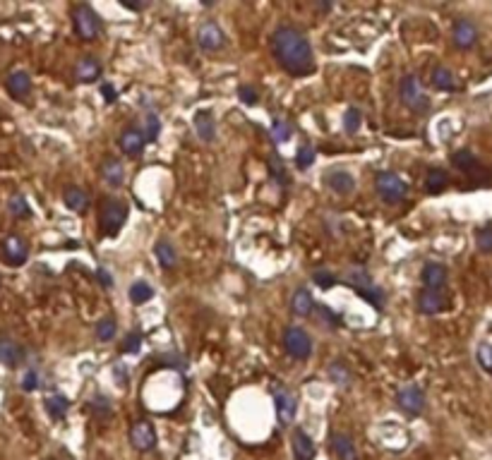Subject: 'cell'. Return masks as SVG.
Segmentation results:
<instances>
[{"mask_svg":"<svg viewBox=\"0 0 492 460\" xmlns=\"http://www.w3.org/2000/svg\"><path fill=\"white\" fill-rule=\"evenodd\" d=\"M271 51L284 70L291 75H310L315 70L312 46L303 31L296 27H279L271 34Z\"/></svg>","mask_w":492,"mask_h":460,"instance_id":"6da1fadb","label":"cell"},{"mask_svg":"<svg viewBox=\"0 0 492 460\" xmlns=\"http://www.w3.org/2000/svg\"><path fill=\"white\" fill-rule=\"evenodd\" d=\"M375 187H377V195L382 197L387 204H396L401 200H406L408 195V185L404 180H401L396 172H380V175L375 177Z\"/></svg>","mask_w":492,"mask_h":460,"instance_id":"7a4b0ae2","label":"cell"},{"mask_svg":"<svg viewBox=\"0 0 492 460\" xmlns=\"http://www.w3.org/2000/svg\"><path fill=\"white\" fill-rule=\"evenodd\" d=\"M72 22H75V31L80 34V39L85 41H94L99 34H101V19L99 15L94 12V8L89 5H77L75 12H72Z\"/></svg>","mask_w":492,"mask_h":460,"instance_id":"3957f363","label":"cell"},{"mask_svg":"<svg viewBox=\"0 0 492 460\" xmlns=\"http://www.w3.org/2000/svg\"><path fill=\"white\" fill-rule=\"evenodd\" d=\"M401 101L406 103L411 111H427L430 106V98H427L425 89H423L421 80L416 75H408L404 82H401Z\"/></svg>","mask_w":492,"mask_h":460,"instance_id":"277c9868","label":"cell"},{"mask_svg":"<svg viewBox=\"0 0 492 460\" xmlns=\"http://www.w3.org/2000/svg\"><path fill=\"white\" fill-rule=\"evenodd\" d=\"M286 353L296 360H307L312 355V338L300 326H289L284 336Z\"/></svg>","mask_w":492,"mask_h":460,"instance_id":"5b68a950","label":"cell"},{"mask_svg":"<svg viewBox=\"0 0 492 460\" xmlns=\"http://www.w3.org/2000/svg\"><path fill=\"white\" fill-rule=\"evenodd\" d=\"M125 218H128V206L118 200L108 202L101 211V230L106 235H116L118 230L123 228Z\"/></svg>","mask_w":492,"mask_h":460,"instance_id":"8992f818","label":"cell"},{"mask_svg":"<svg viewBox=\"0 0 492 460\" xmlns=\"http://www.w3.org/2000/svg\"><path fill=\"white\" fill-rule=\"evenodd\" d=\"M197 44H200L202 51L207 53H214V51H221L223 44H226V36H223L221 27L217 22H204L200 29H197Z\"/></svg>","mask_w":492,"mask_h":460,"instance_id":"52a82bcc","label":"cell"},{"mask_svg":"<svg viewBox=\"0 0 492 460\" xmlns=\"http://www.w3.org/2000/svg\"><path fill=\"white\" fill-rule=\"evenodd\" d=\"M130 443H133L135 451L146 453L156 448V430L149 425V422H137L130 430Z\"/></svg>","mask_w":492,"mask_h":460,"instance_id":"ba28073f","label":"cell"},{"mask_svg":"<svg viewBox=\"0 0 492 460\" xmlns=\"http://www.w3.org/2000/svg\"><path fill=\"white\" fill-rule=\"evenodd\" d=\"M396 402L399 407L408 415H421L425 410V393H423L418 386H404V389L396 393Z\"/></svg>","mask_w":492,"mask_h":460,"instance_id":"9c48e42d","label":"cell"},{"mask_svg":"<svg viewBox=\"0 0 492 460\" xmlns=\"http://www.w3.org/2000/svg\"><path fill=\"white\" fill-rule=\"evenodd\" d=\"M449 307V297L444 295L442 290H423L421 297H418V310L423 315H437V312H444Z\"/></svg>","mask_w":492,"mask_h":460,"instance_id":"30bf717a","label":"cell"},{"mask_svg":"<svg viewBox=\"0 0 492 460\" xmlns=\"http://www.w3.org/2000/svg\"><path fill=\"white\" fill-rule=\"evenodd\" d=\"M276 417H279L281 425H291L296 420V412H298V400L291 391H276Z\"/></svg>","mask_w":492,"mask_h":460,"instance_id":"8fae6325","label":"cell"},{"mask_svg":"<svg viewBox=\"0 0 492 460\" xmlns=\"http://www.w3.org/2000/svg\"><path fill=\"white\" fill-rule=\"evenodd\" d=\"M3 257L8 264H12V266H22L24 261H27L29 257V249H27V242L24 240H19V238H8L5 240V245H3Z\"/></svg>","mask_w":492,"mask_h":460,"instance_id":"7c38bea8","label":"cell"},{"mask_svg":"<svg viewBox=\"0 0 492 460\" xmlns=\"http://www.w3.org/2000/svg\"><path fill=\"white\" fill-rule=\"evenodd\" d=\"M5 87H8L10 96L19 98V101H22V98L29 96V91H31V77L24 70H15V72H10V75H8V80H5Z\"/></svg>","mask_w":492,"mask_h":460,"instance_id":"4fadbf2b","label":"cell"},{"mask_svg":"<svg viewBox=\"0 0 492 460\" xmlns=\"http://www.w3.org/2000/svg\"><path fill=\"white\" fill-rule=\"evenodd\" d=\"M332 451L337 460H358V448H355L353 439L343 432L332 434Z\"/></svg>","mask_w":492,"mask_h":460,"instance_id":"5bb4252c","label":"cell"},{"mask_svg":"<svg viewBox=\"0 0 492 460\" xmlns=\"http://www.w3.org/2000/svg\"><path fill=\"white\" fill-rule=\"evenodd\" d=\"M24 360V348L19 343H15L12 338H0V364L8 367H19Z\"/></svg>","mask_w":492,"mask_h":460,"instance_id":"9a60e30c","label":"cell"},{"mask_svg":"<svg viewBox=\"0 0 492 460\" xmlns=\"http://www.w3.org/2000/svg\"><path fill=\"white\" fill-rule=\"evenodd\" d=\"M291 446H293V456H296V460H312L315 458V453H317L315 441H312V439L307 436L303 430L293 432Z\"/></svg>","mask_w":492,"mask_h":460,"instance_id":"2e32d148","label":"cell"},{"mask_svg":"<svg viewBox=\"0 0 492 460\" xmlns=\"http://www.w3.org/2000/svg\"><path fill=\"white\" fill-rule=\"evenodd\" d=\"M475 39H478V29H475L473 22H468V19H459L457 24H454V44H457V48H470V46L475 44Z\"/></svg>","mask_w":492,"mask_h":460,"instance_id":"e0dca14e","label":"cell"},{"mask_svg":"<svg viewBox=\"0 0 492 460\" xmlns=\"http://www.w3.org/2000/svg\"><path fill=\"white\" fill-rule=\"evenodd\" d=\"M144 144H146V134L135 127L125 130V132L120 134V149H123L128 156H139L144 151Z\"/></svg>","mask_w":492,"mask_h":460,"instance_id":"ac0fdd59","label":"cell"},{"mask_svg":"<svg viewBox=\"0 0 492 460\" xmlns=\"http://www.w3.org/2000/svg\"><path fill=\"white\" fill-rule=\"evenodd\" d=\"M327 187L337 195H350L355 190V177L346 170H332L327 175Z\"/></svg>","mask_w":492,"mask_h":460,"instance_id":"d6986e66","label":"cell"},{"mask_svg":"<svg viewBox=\"0 0 492 460\" xmlns=\"http://www.w3.org/2000/svg\"><path fill=\"white\" fill-rule=\"evenodd\" d=\"M423 283H425L430 290H439V288L447 285V269L437 261H430L423 269Z\"/></svg>","mask_w":492,"mask_h":460,"instance_id":"ffe728a7","label":"cell"},{"mask_svg":"<svg viewBox=\"0 0 492 460\" xmlns=\"http://www.w3.org/2000/svg\"><path fill=\"white\" fill-rule=\"evenodd\" d=\"M75 77L80 82H85V85L99 80V77H101V62H99L96 57H89V55L82 57V60L75 65Z\"/></svg>","mask_w":492,"mask_h":460,"instance_id":"44dd1931","label":"cell"},{"mask_svg":"<svg viewBox=\"0 0 492 460\" xmlns=\"http://www.w3.org/2000/svg\"><path fill=\"white\" fill-rule=\"evenodd\" d=\"M101 175H103V182H106L108 187H120L125 182V168H123V163H120L118 159L103 161Z\"/></svg>","mask_w":492,"mask_h":460,"instance_id":"7402d4cb","label":"cell"},{"mask_svg":"<svg viewBox=\"0 0 492 460\" xmlns=\"http://www.w3.org/2000/svg\"><path fill=\"white\" fill-rule=\"evenodd\" d=\"M343 283H348L350 288H355V290H358V295H363V292H368V290H373V288H375L373 278H370L365 269H348L346 274H343Z\"/></svg>","mask_w":492,"mask_h":460,"instance_id":"603a6c76","label":"cell"},{"mask_svg":"<svg viewBox=\"0 0 492 460\" xmlns=\"http://www.w3.org/2000/svg\"><path fill=\"white\" fill-rule=\"evenodd\" d=\"M195 130L202 142H214V139H217V123H214L209 111H200L195 115Z\"/></svg>","mask_w":492,"mask_h":460,"instance_id":"cb8c5ba5","label":"cell"},{"mask_svg":"<svg viewBox=\"0 0 492 460\" xmlns=\"http://www.w3.org/2000/svg\"><path fill=\"white\" fill-rule=\"evenodd\" d=\"M291 307L298 317H307L312 312V307H315V300H312V295L305 290V288H298V290L293 292Z\"/></svg>","mask_w":492,"mask_h":460,"instance_id":"d4e9b609","label":"cell"},{"mask_svg":"<svg viewBox=\"0 0 492 460\" xmlns=\"http://www.w3.org/2000/svg\"><path fill=\"white\" fill-rule=\"evenodd\" d=\"M154 254H156V259H159V264L164 266V269H173V266L178 264V252H176V247L169 242V240H159L156 247H154Z\"/></svg>","mask_w":492,"mask_h":460,"instance_id":"484cf974","label":"cell"},{"mask_svg":"<svg viewBox=\"0 0 492 460\" xmlns=\"http://www.w3.org/2000/svg\"><path fill=\"white\" fill-rule=\"evenodd\" d=\"M62 202H65V206L70 209V211H85L87 204H89V197L80 190V187H67V190L62 192Z\"/></svg>","mask_w":492,"mask_h":460,"instance_id":"4316f807","label":"cell"},{"mask_svg":"<svg viewBox=\"0 0 492 460\" xmlns=\"http://www.w3.org/2000/svg\"><path fill=\"white\" fill-rule=\"evenodd\" d=\"M67 410H70V400H67L65 396L51 393L49 398H46V412H49L53 420H62V417L67 415Z\"/></svg>","mask_w":492,"mask_h":460,"instance_id":"83f0119b","label":"cell"},{"mask_svg":"<svg viewBox=\"0 0 492 460\" xmlns=\"http://www.w3.org/2000/svg\"><path fill=\"white\" fill-rule=\"evenodd\" d=\"M432 85L439 91H454L457 89V80H454V72L449 67H437L432 72Z\"/></svg>","mask_w":492,"mask_h":460,"instance_id":"f1b7e54d","label":"cell"},{"mask_svg":"<svg viewBox=\"0 0 492 460\" xmlns=\"http://www.w3.org/2000/svg\"><path fill=\"white\" fill-rule=\"evenodd\" d=\"M447 185H449V175H447L444 170L432 168L430 172H427V177H425V190L430 192V195H439V192H442Z\"/></svg>","mask_w":492,"mask_h":460,"instance_id":"f546056e","label":"cell"},{"mask_svg":"<svg viewBox=\"0 0 492 460\" xmlns=\"http://www.w3.org/2000/svg\"><path fill=\"white\" fill-rule=\"evenodd\" d=\"M130 302H135V305H144V302H149L151 297H154V288L149 283H144V281H137V283L130 285Z\"/></svg>","mask_w":492,"mask_h":460,"instance_id":"4dcf8cb0","label":"cell"},{"mask_svg":"<svg viewBox=\"0 0 492 460\" xmlns=\"http://www.w3.org/2000/svg\"><path fill=\"white\" fill-rule=\"evenodd\" d=\"M269 172L279 185H289V172H286V166L281 161L279 154H271L269 156Z\"/></svg>","mask_w":492,"mask_h":460,"instance_id":"1f68e13d","label":"cell"},{"mask_svg":"<svg viewBox=\"0 0 492 460\" xmlns=\"http://www.w3.org/2000/svg\"><path fill=\"white\" fill-rule=\"evenodd\" d=\"M8 209H10V213H12V216H17V218H29L31 216V206H29V202L24 200V195H12V197H10Z\"/></svg>","mask_w":492,"mask_h":460,"instance_id":"d6a6232c","label":"cell"},{"mask_svg":"<svg viewBox=\"0 0 492 460\" xmlns=\"http://www.w3.org/2000/svg\"><path fill=\"white\" fill-rule=\"evenodd\" d=\"M452 163L457 166L459 170H470V168H475V163H478V159H475L473 151H468V149H459V151H454Z\"/></svg>","mask_w":492,"mask_h":460,"instance_id":"836d02e7","label":"cell"},{"mask_svg":"<svg viewBox=\"0 0 492 460\" xmlns=\"http://www.w3.org/2000/svg\"><path fill=\"white\" fill-rule=\"evenodd\" d=\"M271 137H274L276 144H284L293 137V125L289 120H274V127H271Z\"/></svg>","mask_w":492,"mask_h":460,"instance_id":"e575fe53","label":"cell"},{"mask_svg":"<svg viewBox=\"0 0 492 460\" xmlns=\"http://www.w3.org/2000/svg\"><path fill=\"white\" fill-rule=\"evenodd\" d=\"M116 331H118V326H116V321H113L111 317L101 319V321L96 324V338H99V341H103V343L113 341V336H116Z\"/></svg>","mask_w":492,"mask_h":460,"instance_id":"d590c367","label":"cell"},{"mask_svg":"<svg viewBox=\"0 0 492 460\" xmlns=\"http://www.w3.org/2000/svg\"><path fill=\"white\" fill-rule=\"evenodd\" d=\"M315 163V149H312L310 144H303L300 149H298V156H296V166L300 170L310 168V166Z\"/></svg>","mask_w":492,"mask_h":460,"instance_id":"8d00e7d4","label":"cell"},{"mask_svg":"<svg viewBox=\"0 0 492 460\" xmlns=\"http://www.w3.org/2000/svg\"><path fill=\"white\" fill-rule=\"evenodd\" d=\"M475 357H478L480 367L488 374H492V343H480L478 350H475Z\"/></svg>","mask_w":492,"mask_h":460,"instance_id":"74e56055","label":"cell"},{"mask_svg":"<svg viewBox=\"0 0 492 460\" xmlns=\"http://www.w3.org/2000/svg\"><path fill=\"white\" fill-rule=\"evenodd\" d=\"M329 376H332L334 384L341 386V389H346V386L350 384V374H348V369L343 367V364H339V362H334L332 367H329Z\"/></svg>","mask_w":492,"mask_h":460,"instance_id":"f35d334b","label":"cell"},{"mask_svg":"<svg viewBox=\"0 0 492 460\" xmlns=\"http://www.w3.org/2000/svg\"><path fill=\"white\" fill-rule=\"evenodd\" d=\"M475 245H478L480 252L492 254V226H485L478 230V235H475Z\"/></svg>","mask_w":492,"mask_h":460,"instance_id":"ab89813d","label":"cell"},{"mask_svg":"<svg viewBox=\"0 0 492 460\" xmlns=\"http://www.w3.org/2000/svg\"><path fill=\"white\" fill-rule=\"evenodd\" d=\"M360 123H363V118H360V111H358V108H348L346 115H343V130L353 134V132H358Z\"/></svg>","mask_w":492,"mask_h":460,"instance_id":"60d3db41","label":"cell"},{"mask_svg":"<svg viewBox=\"0 0 492 460\" xmlns=\"http://www.w3.org/2000/svg\"><path fill=\"white\" fill-rule=\"evenodd\" d=\"M92 410H94V415H99V417H108L113 412V405L106 396H96V398H92Z\"/></svg>","mask_w":492,"mask_h":460,"instance_id":"b9f144b4","label":"cell"},{"mask_svg":"<svg viewBox=\"0 0 492 460\" xmlns=\"http://www.w3.org/2000/svg\"><path fill=\"white\" fill-rule=\"evenodd\" d=\"M238 96H240V101H243L245 106H255L257 98H260V94H257V89L255 87L243 85V87H238Z\"/></svg>","mask_w":492,"mask_h":460,"instance_id":"7bdbcfd3","label":"cell"},{"mask_svg":"<svg viewBox=\"0 0 492 460\" xmlns=\"http://www.w3.org/2000/svg\"><path fill=\"white\" fill-rule=\"evenodd\" d=\"M139 345H142V333H137V331H135V333H130V336L128 338H125V341H123V353H139Z\"/></svg>","mask_w":492,"mask_h":460,"instance_id":"ee69618b","label":"cell"},{"mask_svg":"<svg viewBox=\"0 0 492 460\" xmlns=\"http://www.w3.org/2000/svg\"><path fill=\"white\" fill-rule=\"evenodd\" d=\"M312 278H315V283L319 285V288H332L334 283H337V276L332 274V271H315V276H312Z\"/></svg>","mask_w":492,"mask_h":460,"instance_id":"f6af8a7d","label":"cell"},{"mask_svg":"<svg viewBox=\"0 0 492 460\" xmlns=\"http://www.w3.org/2000/svg\"><path fill=\"white\" fill-rule=\"evenodd\" d=\"M159 132H161L159 118L149 113V115H146V139H156V137H159Z\"/></svg>","mask_w":492,"mask_h":460,"instance_id":"bcb514c9","label":"cell"},{"mask_svg":"<svg viewBox=\"0 0 492 460\" xmlns=\"http://www.w3.org/2000/svg\"><path fill=\"white\" fill-rule=\"evenodd\" d=\"M22 389L24 391L39 389V372H36V369H27V374L22 376Z\"/></svg>","mask_w":492,"mask_h":460,"instance_id":"7dc6e473","label":"cell"},{"mask_svg":"<svg viewBox=\"0 0 492 460\" xmlns=\"http://www.w3.org/2000/svg\"><path fill=\"white\" fill-rule=\"evenodd\" d=\"M101 94H103V98H106L108 103H113L118 98V91H116V87L113 85H101Z\"/></svg>","mask_w":492,"mask_h":460,"instance_id":"c3c4849f","label":"cell"},{"mask_svg":"<svg viewBox=\"0 0 492 460\" xmlns=\"http://www.w3.org/2000/svg\"><path fill=\"white\" fill-rule=\"evenodd\" d=\"M120 3H123L128 10H144L146 8L144 0H120Z\"/></svg>","mask_w":492,"mask_h":460,"instance_id":"681fc988","label":"cell"},{"mask_svg":"<svg viewBox=\"0 0 492 460\" xmlns=\"http://www.w3.org/2000/svg\"><path fill=\"white\" fill-rule=\"evenodd\" d=\"M96 278L101 281L103 285H113V278H111V274H108L106 269H99V271H96Z\"/></svg>","mask_w":492,"mask_h":460,"instance_id":"f907efd6","label":"cell"},{"mask_svg":"<svg viewBox=\"0 0 492 460\" xmlns=\"http://www.w3.org/2000/svg\"><path fill=\"white\" fill-rule=\"evenodd\" d=\"M322 319H324V321H329V324H332V326H339V319L334 317L332 312L327 310V307H322Z\"/></svg>","mask_w":492,"mask_h":460,"instance_id":"816d5d0a","label":"cell"},{"mask_svg":"<svg viewBox=\"0 0 492 460\" xmlns=\"http://www.w3.org/2000/svg\"><path fill=\"white\" fill-rule=\"evenodd\" d=\"M116 374H118L120 386H125V369H123V364H118V367H116Z\"/></svg>","mask_w":492,"mask_h":460,"instance_id":"f5cc1de1","label":"cell"},{"mask_svg":"<svg viewBox=\"0 0 492 460\" xmlns=\"http://www.w3.org/2000/svg\"><path fill=\"white\" fill-rule=\"evenodd\" d=\"M0 285H3V278H0Z\"/></svg>","mask_w":492,"mask_h":460,"instance_id":"db71d44e","label":"cell"}]
</instances>
